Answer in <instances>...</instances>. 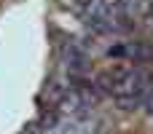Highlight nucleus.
<instances>
[{"mask_svg":"<svg viewBox=\"0 0 153 134\" xmlns=\"http://www.w3.org/2000/svg\"><path fill=\"white\" fill-rule=\"evenodd\" d=\"M70 78H83L86 75V67H89V56H86V48L78 43V40H67L59 51Z\"/></svg>","mask_w":153,"mask_h":134,"instance_id":"nucleus-1","label":"nucleus"},{"mask_svg":"<svg viewBox=\"0 0 153 134\" xmlns=\"http://www.w3.org/2000/svg\"><path fill=\"white\" fill-rule=\"evenodd\" d=\"M124 56H126V59H134L137 64H148V62H153V46L145 43V40L126 43V46H124Z\"/></svg>","mask_w":153,"mask_h":134,"instance_id":"nucleus-2","label":"nucleus"},{"mask_svg":"<svg viewBox=\"0 0 153 134\" xmlns=\"http://www.w3.org/2000/svg\"><path fill=\"white\" fill-rule=\"evenodd\" d=\"M67 94V89L62 86V83H51L48 86V91H46V99H48V105L51 107H59V102H62V97Z\"/></svg>","mask_w":153,"mask_h":134,"instance_id":"nucleus-3","label":"nucleus"},{"mask_svg":"<svg viewBox=\"0 0 153 134\" xmlns=\"http://www.w3.org/2000/svg\"><path fill=\"white\" fill-rule=\"evenodd\" d=\"M140 107H145V113H148V115H153V89L145 94V99H143V105H140Z\"/></svg>","mask_w":153,"mask_h":134,"instance_id":"nucleus-4","label":"nucleus"},{"mask_svg":"<svg viewBox=\"0 0 153 134\" xmlns=\"http://www.w3.org/2000/svg\"><path fill=\"white\" fill-rule=\"evenodd\" d=\"M19 134H40V126H35V124H30V126H24Z\"/></svg>","mask_w":153,"mask_h":134,"instance_id":"nucleus-5","label":"nucleus"},{"mask_svg":"<svg viewBox=\"0 0 153 134\" xmlns=\"http://www.w3.org/2000/svg\"><path fill=\"white\" fill-rule=\"evenodd\" d=\"M108 54H110V56H124V46H110Z\"/></svg>","mask_w":153,"mask_h":134,"instance_id":"nucleus-6","label":"nucleus"},{"mask_svg":"<svg viewBox=\"0 0 153 134\" xmlns=\"http://www.w3.org/2000/svg\"><path fill=\"white\" fill-rule=\"evenodd\" d=\"M148 16H151V19H153V5H151V8H148Z\"/></svg>","mask_w":153,"mask_h":134,"instance_id":"nucleus-7","label":"nucleus"}]
</instances>
